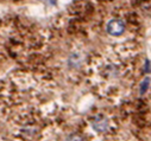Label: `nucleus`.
<instances>
[{
    "mask_svg": "<svg viewBox=\"0 0 151 141\" xmlns=\"http://www.w3.org/2000/svg\"><path fill=\"white\" fill-rule=\"evenodd\" d=\"M106 31L108 34L113 37H118V36H122L125 31V24L122 19H111L107 25H106Z\"/></svg>",
    "mask_w": 151,
    "mask_h": 141,
    "instance_id": "1",
    "label": "nucleus"
},
{
    "mask_svg": "<svg viewBox=\"0 0 151 141\" xmlns=\"http://www.w3.org/2000/svg\"><path fill=\"white\" fill-rule=\"evenodd\" d=\"M92 128L98 133H105L109 127V121L105 115H96L92 120Z\"/></svg>",
    "mask_w": 151,
    "mask_h": 141,
    "instance_id": "2",
    "label": "nucleus"
},
{
    "mask_svg": "<svg viewBox=\"0 0 151 141\" xmlns=\"http://www.w3.org/2000/svg\"><path fill=\"white\" fill-rule=\"evenodd\" d=\"M81 62H82V57H81L79 53H73V55L69 57V61H68L69 65H70V66H75V68H78V66L81 64Z\"/></svg>",
    "mask_w": 151,
    "mask_h": 141,
    "instance_id": "3",
    "label": "nucleus"
},
{
    "mask_svg": "<svg viewBox=\"0 0 151 141\" xmlns=\"http://www.w3.org/2000/svg\"><path fill=\"white\" fill-rule=\"evenodd\" d=\"M150 82H151L150 77H145V78L143 80V82L140 83V94H145V93L147 91L149 85H150Z\"/></svg>",
    "mask_w": 151,
    "mask_h": 141,
    "instance_id": "4",
    "label": "nucleus"
},
{
    "mask_svg": "<svg viewBox=\"0 0 151 141\" xmlns=\"http://www.w3.org/2000/svg\"><path fill=\"white\" fill-rule=\"evenodd\" d=\"M65 141H83V139H82V136L79 135V134H70V135L65 139Z\"/></svg>",
    "mask_w": 151,
    "mask_h": 141,
    "instance_id": "5",
    "label": "nucleus"
}]
</instances>
